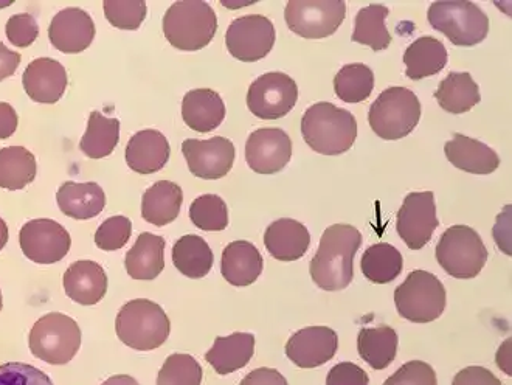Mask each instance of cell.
Listing matches in <instances>:
<instances>
[{
  "instance_id": "3",
  "label": "cell",
  "mask_w": 512,
  "mask_h": 385,
  "mask_svg": "<svg viewBox=\"0 0 512 385\" xmlns=\"http://www.w3.org/2000/svg\"><path fill=\"white\" fill-rule=\"evenodd\" d=\"M218 18L204 0H180L171 5L163 18V33L174 49L198 52L215 38Z\"/></svg>"
},
{
  "instance_id": "24",
  "label": "cell",
  "mask_w": 512,
  "mask_h": 385,
  "mask_svg": "<svg viewBox=\"0 0 512 385\" xmlns=\"http://www.w3.org/2000/svg\"><path fill=\"white\" fill-rule=\"evenodd\" d=\"M263 257L249 241H233L222 254V277L236 288L253 285L263 274Z\"/></svg>"
},
{
  "instance_id": "23",
  "label": "cell",
  "mask_w": 512,
  "mask_h": 385,
  "mask_svg": "<svg viewBox=\"0 0 512 385\" xmlns=\"http://www.w3.org/2000/svg\"><path fill=\"white\" fill-rule=\"evenodd\" d=\"M444 153L455 168L478 176L494 173L500 165V157L492 148L458 132L444 145Z\"/></svg>"
},
{
  "instance_id": "16",
  "label": "cell",
  "mask_w": 512,
  "mask_h": 385,
  "mask_svg": "<svg viewBox=\"0 0 512 385\" xmlns=\"http://www.w3.org/2000/svg\"><path fill=\"white\" fill-rule=\"evenodd\" d=\"M292 157V140L280 128L256 129L246 143V160L258 174H277L288 167Z\"/></svg>"
},
{
  "instance_id": "41",
  "label": "cell",
  "mask_w": 512,
  "mask_h": 385,
  "mask_svg": "<svg viewBox=\"0 0 512 385\" xmlns=\"http://www.w3.org/2000/svg\"><path fill=\"white\" fill-rule=\"evenodd\" d=\"M103 8L109 24L120 30H139L148 13L143 0H104Z\"/></svg>"
},
{
  "instance_id": "26",
  "label": "cell",
  "mask_w": 512,
  "mask_h": 385,
  "mask_svg": "<svg viewBox=\"0 0 512 385\" xmlns=\"http://www.w3.org/2000/svg\"><path fill=\"white\" fill-rule=\"evenodd\" d=\"M182 118L193 131H215L224 122V100L212 89H194L182 100Z\"/></svg>"
},
{
  "instance_id": "33",
  "label": "cell",
  "mask_w": 512,
  "mask_h": 385,
  "mask_svg": "<svg viewBox=\"0 0 512 385\" xmlns=\"http://www.w3.org/2000/svg\"><path fill=\"white\" fill-rule=\"evenodd\" d=\"M173 263L188 278H204L212 271L215 257L207 241L198 235H185L173 247Z\"/></svg>"
},
{
  "instance_id": "10",
  "label": "cell",
  "mask_w": 512,
  "mask_h": 385,
  "mask_svg": "<svg viewBox=\"0 0 512 385\" xmlns=\"http://www.w3.org/2000/svg\"><path fill=\"white\" fill-rule=\"evenodd\" d=\"M346 18L342 0H289L284 19L289 30L305 39L334 35Z\"/></svg>"
},
{
  "instance_id": "7",
  "label": "cell",
  "mask_w": 512,
  "mask_h": 385,
  "mask_svg": "<svg viewBox=\"0 0 512 385\" xmlns=\"http://www.w3.org/2000/svg\"><path fill=\"white\" fill-rule=\"evenodd\" d=\"M427 19L432 28L447 36L454 46L472 47L485 41L489 33L488 14L472 2H435Z\"/></svg>"
},
{
  "instance_id": "48",
  "label": "cell",
  "mask_w": 512,
  "mask_h": 385,
  "mask_svg": "<svg viewBox=\"0 0 512 385\" xmlns=\"http://www.w3.org/2000/svg\"><path fill=\"white\" fill-rule=\"evenodd\" d=\"M239 385H289L286 378L275 368H256Z\"/></svg>"
},
{
  "instance_id": "8",
  "label": "cell",
  "mask_w": 512,
  "mask_h": 385,
  "mask_svg": "<svg viewBox=\"0 0 512 385\" xmlns=\"http://www.w3.org/2000/svg\"><path fill=\"white\" fill-rule=\"evenodd\" d=\"M436 260L450 277L475 278L488 261V249L472 227H449L436 244Z\"/></svg>"
},
{
  "instance_id": "29",
  "label": "cell",
  "mask_w": 512,
  "mask_h": 385,
  "mask_svg": "<svg viewBox=\"0 0 512 385\" xmlns=\"http://www.w3.org/2000/svg\"><path fill=\"white\" fill-rule=\"evenodd\" d=\"M184 202V191L171 181H159L145 191L142 216L146 222L163 227L176 221Z\"/></svg>"
},
{
  "instance_id": "15",
  "label": "cell",
  "mask_w": 512,
  "mask_h": 385,
  "mask_svg": "<svg viewBox=\"0 0 512 385\" xmlns=\"http://www.w3.org/2000/svg\"><path fill=\"white\" fill-rule=\"evenodd\" d=\"M182 153L191 173L207 181H216L227 176L236 157L235 145L225 137L187 139L182 143Z\"/></svg>"
},
{
  "instance_id": "28",
  "label": "cell",
  "mask_w": 512,
  "mask_h": 385,
  "mask_svg": "<svg viewBox=\"0 0 512 385\" xmlns=\"http://www.w3.org/2000/svg\"><path fill=\"white\" fill-rule=\"evenodd\" d=\"M255 353V336L250 333H233L232 336L216 337L213 348L205 354V361L219 375H230L246 367Z\"/></svg>"
},
{
  "instance_id": "22",
  "label": "cell",
  "mask_w": 512,
  "mask_h": 385,
  "mask_svg": "<svg viewBox=\"0 0 512 385\" xmlns=\"http://www.w3.org/2000/svg\"><path fill=\"white\" fill-rule=\"evenodd\" d=\"M264 244L275 260L297 261L305 257L311 244V235L301 222L281 218L272 222L264 233Z\"/></svg>"
},
{
  "instance_id": "43",
  "label": "cell",
  "mask_w": 512,
  "mask_h": 385,
  "mask_svg": "<svg viewBox=\"0 0 512 385\" xmlns=\"http://www.w3.org/2000/svg\"><path fill=\"white\" fill-rule=\"evenodd\" d=\"M0 385H55L39 368L22 362L0 365Z\"/></svg>"
},
{
  "instance_id": "11",
  "label": "cell",
  "mask_w": 512,
  "mask_h": 385,
  "mask_svg": "<svg viewBox=\"0 0 512 385\" xmlns=\"http://www.w3.org/2000/svg\"><path fill=\"white\" fill-rule=\"evenodd\" d=\"M297 83L283 72H269L256 78L247 92V106L261 120H278L294 109Z\"/></svg>"
},
{
  "instance_id": "36",
  "label": "cell",
  "mask_w": 512,
  "mask_h": 385,
  "mask_svg": "<svg viewBox=\"0 0 512 385\" xmlns=\"http://www.w3.org/2000/svg\"><path fill=\"white\" fill-rule=\"evenodd\" d=\"M362 274L376 285H387L395 281L404 268V258L395 246L378 243L365 250L360 261Z\"/></svg>"
},
{
  "instance_id": "25",
  "label": "cell",
  "mask_w": 512,
  "mask_h": 385,
  "mask_svg": "<svg viewBox=\"0 0 512 385\" xmlns=\"http://www.w3.org/2000/svg\"><path fill=\"white\" fill-rule=\"evenodd\" d=\"M56 202L64 215L78 221H86L103 212L106 207V195L103 188L95 182H64L56 193Z\"/></svg>"
},
{
  "instance_id": "5",
  "label": "cell",
  "mask_w": 512,
  "mask_h": 385,
  "mask_svg": "<svg viewBox=\"0 0 512 385\" xmlns=\"http://www.w3.org/2000/svg\"><path fill=\"white\" fill-rule=\"evenodd\" d=\"M421 118V103L407 87H388L376 98L368 122L376 136L399 140L409 136Z\"/></svg>"
},
{
  "instance_id": "34",
  "label": "cell",
  "mask_w": 512,
  "mask_h": 385,
  "mask_svg": "<svg viewBox=\"0 0 512 385\" xmlns=\"http://www.w3.org/2000/svg\"><path fill=\"white\" fill-rule=\"evenodd\" d=\"M38 173L35 156L24 146L0 150V188L18 191L35 181Z\"/></svg>"
},
{
  "instance_id": "30",
  "label": "cell",
  "mask_w": 512,
  "mask_h": 385,
  "mask_svg": "<svg viewBox=\"0 0 512 385\" xmlns=\"http://www.w3.org/2000/svg\"><path fill=\"white\" fill-rule=\"evenodd\" d=\"M447 59L449 55L440 39L423 36L405 50V75L413 81L433 77L446 67Z\"/></svg>"
},
{
  "instance_id": "38",
  "label": "cell",
  "mask_w": 512,
  "mask_h": 385,
  "mask_svg": "<svg viewBox=\"0 0 512 385\" xmlns=\"http://www.w3.org/2000/svg\"><path fill=\"white\" fill-rule=\"evenodd\" d=\"M374 89V73L365 64H348L334 78V91L345 103H360L367 100Z\"/></svg>"
},
{
  "instance_id": "53",
  "label": "cell",
  "mask_w": 512,
  "mask_h": 385,
  "mask_svg": "<svg viewBox=\"0 0 512 385\" xmlns=\"http://www.w3.org/2000/svg\"><path fill=\"white\" fill-rule=\"evenodd\" d=\"M8 243V226L4 219L0 218V250L4 249Z\"/></svg>"
},
{
  "instance_id": "39",
  "label": "cell",
  "mask_w": 512,
  "mask_h": 385,
  "mask_svg": "<svg viewBox=\"0 0 512 385\" xmlns=\"http://www.w3.org/2000/svg\"><path fill=\"white\" fill-rule=\"evenodd\" d=\"M190 219L194 226L205 232H221L229 226V210L218 195L199 196L191 204Z\"/></svg>"
},
{
  "instance_id": "4",
  "label": "cell",
  "mask_w": 512,
  "mask_h": 385,
  "mask_svg": "<svg viewBox=\"0 0 512 385\" xmlns=\"http://www.w3.org/2000/svg\"><path fill=\"white\" fill-rule=\"evenodd\" d=\"M118 339L137 351L162 347L170 336L171 323L162 306L151 300H131L122 306L115 319Z\"/></svg>"
},
{
  "instance_id": "35",
  "label": "cell",
  "mask_w": 512,
  "mask_h": 385,
  "mask_svg": "<svg viewBox=\"0 0 512 385\" xmlns=\"http://www.w3.org/2000/svg\"><path fill=\"white\" fill-rule=\"evenodd\" d=\"M120 140V122L117 118L104 117L101 112L90 114L86 132L80 142V150L89 159L111 156Z\"/></svg>"
},
{
  "instance_id": "32",
  "label": "cell",
  "mask_w": 512,
  "mask_h": 385,
  "mask_svg": "<svg viewBox=\"0 0 512 385\" xmlns=\"http://www.w3.org/2000/svg\"><path fill=\"white\" fill-rule=\"evenodd\" d=\"M357 351L371 368L384 370L398 354V334L391 327L362 328L357 336Z\"/></svg>"
},
{
  "instance_id": "6",
  "label": "cell",
  "mask_w": 512,
  "mask_h": 385,
  "mask_svg": "<svg viewBox=\"0 0 512 385\" xmlns=\"http://www.w3.org/2000/svg\"><path fill=\"white\" fill-rule=\"evenodd\" d=\"M28 347L39 361L50 365L69 364L80 351V327L66 314H47L33 325L28 337Z\"/></svg>"
},
{
  "instance_id": "52",
  "label": "cell",
  "mask_w": 512,
  "mask_h": 385,
  "mask_svg": "<svg viewBox=\"0 0 512 385\" xmlns=\"http://www.w3.org/2000/svg\"><path fill=\"white\" fill-rule=\"evenodd\" d=\"M101 385H140L137 379L128 375H117L112 378L106 379Z\"/></svg>"
},
{
  "instance_id": "20",
  "label": "cell",
  "mask_w": 512,
  "mask_h": 385,
  "mask_svg": "<svg viewBox=\"0 0 512 385\" xmlns=\"http://www.w3.org/2000/svg\"><path fill=\"white\" fill-rule=\"evenodd\" d=\"M63 283L67 297L83 306L97 305L108 292V275L100 264L90 260L70 264Z\"/></svg>"
},
{
  "instance_id": "2",
  "label": "cell",
  "mask_w": 512,
  "mask_h": 385,
  "mask_svg": "<svg viewBox=\"0 0 512 385\" xmlns=\"http://www.w3.org/2000/svg\"><path fill=\"white\" fill-rule=\"evenodd\" d=\"M301 134L315 153L339 156L356 142V118L350 111L323 101L306 109L301 118Z\"/></svg>"
},
{
  "instance_id": "12",
  "label": "cell",
  "mask_w": 512,
  "mask_h": 385,
  "mask_svg": "<svg viewBox=\"0 0 512 385\" xmlns=\"http://www.w3.org/2000/svg\"><path fill=\"white\" fill-rule=\"evenodd\" d=\"M274 44L275 25L261 14L235 19L225 33L227 50L243 63H255L266 58Z\"/></svg>"
},
{
  "instance_id": "31",
  "label": "cell",
  "mask_w": 512,
  "mask_h": 385,
  "mask_svg": "<svg viewBox=\"0 0 512 385\" xmlns=\"http://www.w3.org/2000/svg\"><path fill=\"white\" fill-rule=\"evenodd\" d=\"M435 98L449 114H464L480 103V87L471 73L450 72L436 89Z\"/></svg>"
},
{
  "instance_id": "1",
  "label": "cell",
  "mask_w": 512,
  "mask_h": 385,
  "mask_svg": "<svg viewBox=\"0 0 512 385\" xmlns=\"http://www.w3.org/2000/svg\"><path fill=\"white\" fill-rule=\"evenodd\" d=\"M360 244L362 235L356 227L348 224L328 227L309 266L315 285L331 292L348 288L353 281V261Z\"/></svg>"
},
{
  "instance_id": "46",
  "label": "cell",
  "mask_w": 512,
  "mask_h": 385,
  "mask_svg": "<svg viewBox=\"0 0 512 385\" xmlns=\"http://www.w3.org/2000/svg\"><path fill=\"white\" fill-rule=\"evenodd\" d=\"M370 378L364 368L353 362H340L329 370L326 385H368Z\"/></svg>"
},
{
  "instance_id": "18",
  "label": "cell",
  "mask_w": 512,
  "mask_h": 385,
  "mask_svg": "<svg viewBox=\"0 0 512 385\" xmlns=\"http://www.w3.org/2000/svg\"><path fill=\"white\" fill-rule=\"evenodd\" d=\"M95 38V24L81 8H64L50 22L49 39L52 46L66 55L84 52Z\"/></svg>"
},
{
  "instance_id": "44",
  "label": "cell",
  "mask_w": 512,
  "mask_h": 385,
  "mask_svg": "<svg viewBox=\"0 0 512 385\" xmlns=\"http://www.w3.org/2000/svg\"><path fill=\"white\" fill-rule=\"evenodd\" d=\"M5 33H7L8 41L14 47L25 49V47L32 46L33 42L38 39L39 25L32 14H14L8 19Z\"/></svg>"
},
{
  "instance_id": "9",
  "label": "cell",
  "mask_w": 512,
  "mask_h": 385,
  "mask_svg": "<svg viewBox=\"0 0 512 385\" xmlns=\"http://www.w3.org/2000/svg\"><path fill=\"white\" fill-rule=\"evenodd\" d=\"M395 305L402 319L412 323H430L443 316L446 289L436 275L413 271L396 288Z\"/></svg>"
},
{
  "instance_id": "51",
  "label": "cell",
  "mask_w": 512,
  "mask_h": 385,
  "mask_svg": "<svg viewBox=\"0 0 512 385\" xmlns=\"http://www.w3.org/2000/svg\"><path fill=\"white\" fill-rule=\"evenodd\" d=\"M497 362H499L500 368L506 375L511 376V339L506 340L505 344L500 348L499 354H497Z\"/></svg>"
},
{
  "instance_id": "42",
  "label": "cell",
  "mask_w": 512,
  "mask_h": 385,
  "mask_svg": "<svg viewBox=\"0 0 512 385\" xmlns=\"http://www.w3.org/2000/svg\"><path fill=\"white\" fill-rule=\"evenodd\" d=\"M131 233V219L126 216H112L98 227L95 233V244L104 252H114L128 244Z\"/></svg>"
},
{
  "instance_id": "50",
  "label": "cell",
  "mask_w": 512,
  "mask_h": 385,
  "mask_svg": "<svg viewBox=\"0 0 512 385\" xmlns=\"http://www.w3.org/2000/svg\"><path fill=\"white\" fill-rule=\"evenodd\" d=\"M19 64H21V55L0 42V81L13 77Z\"/></svg>"
},
{
  "instance_id": "54",
  "label": "cell",
  "mask_w": 512,
  "mask_h": 385,
  "mask_svg": "<svg viewBox=\"0 0 512 385\" xmlns=\"http://www.w3.org/2000/svg\"><path fill=\"white\" fill-rule=\"evenodd\" d=\"M2 306H4V300H2V292H0V311H2Z\"/></svg>"
},
{
  "instance_id": "14",
  "label": "cell",
  "mask_w": 512,
  "mask_h": 385,
  "mask_svg": "<svg viewBox=\"0 0 512 385\" xmlns=\"http://www.w3.org/2000/svg\"><path fill=\"white\" fill-rule=\"evenodd\" d=\"M435 196L432 191L410 193L405 196L404 204L398 212L396 230L409 249L421 250L432 240L438 227Z\"/></svg>"
},
{
  "instance_id": "21",
  "label": "cell",
  "mask_w": 512,
  "mask_h": 385,
  "mask_svg": "<svg viewBox=\"0 0 512 385\" xmlns=\"http://www.w3.org/2000/svg\"><path fill=\"white\" fill-rule=\"evenodd\" d=\"M170 154L167 137L156 129H145L129 140L126 146V164L135 173L153 174L167 165Z\"/></svg>"
},
{
  "instance_id": "45",
  "label": "cell",
  "mask_w": 512,
  "mask_h": 385,
  "mask_svg": "<svg viewBox=\"0 0 512 385\" xmlns=\"http://www.w3.org/2000/svg\"><path fill=\"white\" fill-rule=\"evenodd\" d=\"M384 385H438L432 365L423 361H410L391 375Z\"/></svg>"
},
{
  "instance_id": "13",
  "label": "cell",
  "mask_w": 512,
  "mask_h": 385,
  "mask_svg": "<svg viewBox=\"0 0 512 385\" xmlns=\"http://www.w3.org/2000/svg\"><path fill=\"white\" fill-rule=\"evenodd\" d=\"M22 252L36 264H55L69 254L72 238L59 222L41 218L28 221L19 233Z\"/></svg>"
},
{
  "instance_id": "40",
  "label": "cell",
  "mask_w": 512,
  "mask_h": 385,
  "mask_svg": "<svg viewBox=\"0 0 512 385\" xmlns=\"http://www.w3.org/2000/svg\"><path fill=\"white\" fill-rule=\"evenodd\" d=\"M201 382L202 367L190 354H171L157 376V385H201Z\"/></svg>"
},
{
  "instance_id": "17",
  "label": "cell",
  "mask_w": 512,
  "mask_h": 385,
  "mask_svg": "<svg viewBox=\"0 0 512 385\" xmlns=\"http://www.w3.org/2000/svg\"><path fill=\"white\" fill-rule=\"evenodd\" d=\"M339 350V336L328 327H309L292 334L286 344V356L300 368L326 364Z\"/></svg>"
},
{
  "instance_id": "37",
  "label": "cell",
  "mask_w": 512,
  "mask_h": 385,
  "mask_svg": "<svg viewBox=\"0 0 512 385\" xmlns=\"http://www.w3.org/2000/svg\"><path fill=\"white\" fill-rule=\"evenodd\" d=\"M388 8L385 5L373 4L362 8L354 21V33L351 41L368 46L373 52L388 49L391 44V35L385 25Z\"/></svg>"
},
{
  "instance_id": "49",
  "label": "cell",
  "mask_w": 512,
  "mask_h": 385,
  "mask_svg": "<svg viewBox=\"0 0 512 385\" xmlns=\"http://www.w3.org/2000/svg\"><path fill=\"white\" fill-rule=\"evenodd\" d=\"M19 118L13 106L0 103V140H7L18 129Z\"/></svg>"
},
{
  "instance_id": "27",
  "label": "cell",
  "mask_w": 512,
  "mask_h": 385,
  "mask_svg": "<svg viewBox=\"0 0 512 385\" xmlns=\"http://www.w3.org/2000/svg\"><path fill=\"white\" fill-rule=\"evenodd\" d=\"M165 240L163 236L143 232L125 258L126 271L134 280L149 281L165 269Z\"/></svg>"
},
{
  "instance_id": "47",
  "label": "cell",
  "mask_w": 512,
  "mask_h": 385,
  "mask_svg": "<svg viewBox=\"0 0 512 385\" xmlns=\"http://www.w3.org/2000/svg\"><path fill=\"white\" fill-rule=\"evenodd\" d=\"M452 385H503L491 370L485 367H466L457 373Z\"/></svg>"
},
{
  "instance_id": "19",
  "label": "cell",
  "mask_w": 512,
  "mask_h": 385,
  "mask_svg": "<svg viewBox=\"0 0 512 385\" xmlns=\"http://www.w3.org/2000/svg\"><path fill=\"white\" fill-rule=\"evenodd\" d=\"M67 72L63 64L52 58H38L28 64L22 84L28 97L42 105H55L66 92Z\"/></svg>"
}]
</instances>
